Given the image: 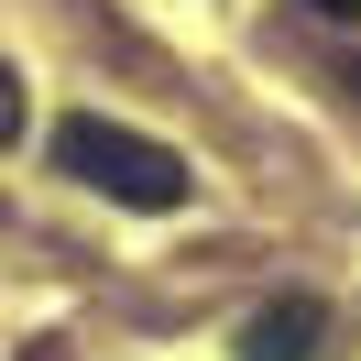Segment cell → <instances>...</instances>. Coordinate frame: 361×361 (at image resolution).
Returning <instances> with one entry per match:
<instances>
[{
    "label": "cell",
    "mask_w": 361,
    "mask_h": 361,
    "mask_svg": "<svg viewBox=\"0 0 361 361\" xmlns=\"http://www.w3.org/2000/svg\"><path fill=\"white\" fill-rule=\"evenodd\" d=\"M55 164H66L77 186H99V197H121V208H186V154H164V142H142V132H121V121H99V110H77V121H55Z\"/></svg>",
    "instance_id": "1"
},
{
    "label": "cell",
    "mask_w": 361,
    "mask_h": 361,
    "mask_svg": "<svg viewBox=\"0 0 361 361\" xmlns=\"http://www.w3.org/2000/svg\"><path fill=\"white\" fill-rule=\"evenodd\" d=\"M317 339H329L317 295H274V307L241 329V361H317Z\"/></svg>",
    "instance_id": "2"
},
{
    "label": "cell",
    "mask_w": 361,
    "mask_h": 361,
    "mask_svg": "<svg viewBox=\"0 0 361 361\" xmlns=\"http://www.w3.org/2000/svg\"><path fill=\"white\" fill-rule=\"evenodd\" d=\"M11 132H23V77L0 66V142H11Z\"/></svg>",
    "instance_id": "3"
},
{
    "label": "cell",
    "mask_w": 361,
    "mask_h": 361,
    "mask_svg": "<svg viewBox=\"0 0 361 361\" xmlns=\"http://www.w3.org/2000/svg\"><path fill=\"white\" fill-rule=\"evenodd\" d=\"M307 11H317V23H361V0H307Z\"/></svg>",
    "instance_id": "4"
},
{
    "label": "cell",
    "mask_w": 361,
    "mask_h": 361,
    "mask_svg": "<svg viewBox=\"0 0 361 361\" xmlns=\"http://www.w3.org/2000/svg\"><path fill=\"white\" fill-rule=\"evenodd\" d=\"M339 88H361V55H350V77H339Z\"/></svg>",
    "instance_id": "5"
}]
</instances>
